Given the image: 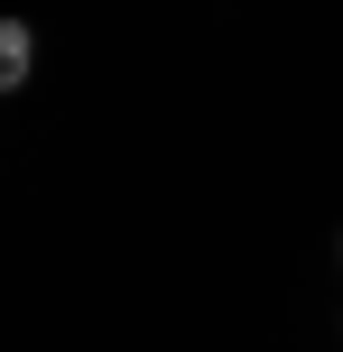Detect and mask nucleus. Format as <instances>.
<instances>
[{
    "label": "nucleus",
    "mask_w": 343,
    "mask_h": 352,
    "mask_svg": "<svg viewBox=\"0 0 343 352\" xmlns=\"http://www.w3.org/2000/svg\"><path fill=\"white\" fill-rule=\"evenodd\" d=\"M37 74V28L28 19H0V93H19Z\"/></svg>",
    "instance_id": "nucleus-1"
},
{
    "label": "nucleus",
    "mask_w": 343,
    "mask_h": 352,
    "mask_svg": "<svg viewBox=\"0 0 343 352\" xmlns=\"http://www.w3.org/2000/svg\"><path fill=\"white\" fill-rule=\"evenodd\" d=\"M334 260H343V241H334Z\"/></svg>",
    "instance_id": "nucleus-2"
}]
</instances>
